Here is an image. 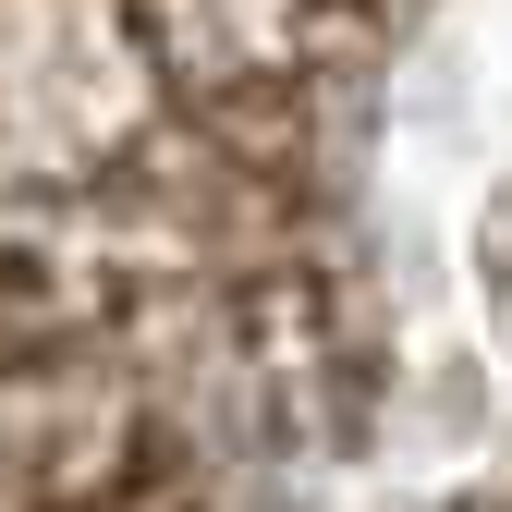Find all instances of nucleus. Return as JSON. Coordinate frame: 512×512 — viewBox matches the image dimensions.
Wrapping results in <instances>:
<instances>
[]
</instances>
